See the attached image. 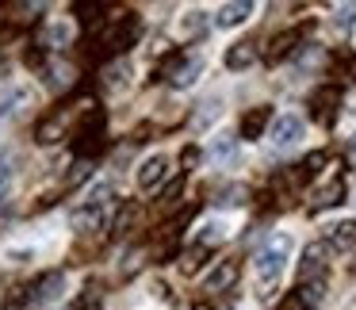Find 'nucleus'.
Segmentation results:
<instances>
[{
	"label": "nucleus",
	"mask_w": 356,
	"mask_h": 310,
	"mask_svg": "<svg viewBox=\"0 0 356 310\" xmlns=\"http://www.w3.org/2000/svg\"><path fill=\"white\" fill-rule=\"evenodd\" d=\"M138 16L134 12H123V16H115L111 24H104L100 39H96V58H115L123 54V50L134 47V39H138Z\"/></svg>",
	"instance_id": "1"
},
{
	"label": "nucleus",
	"mask_w": 356,
	"mask_h": 310,
	"mask_svg": "<svg viewBox=\"0 0 356 310\" xmlns=\"http://www.w3.org/2000/svg\"><path fill=\"white\" fill-rule=\"evenodd\" d=\"M287 253H291V238L287 234H276V238H268L264 241V249L257 253V261H253V268H257V279H261V295L268 299V287L280 279V272H284V261H287Z\"/></svg>",
	"instance_id": "2"
},
{
	"label": "nucleus",
	"mask_w": 356,
	"mask_h": 310,
	"mask_svg": "<svg viewBox=\"0 0 356 310\" xmlns=\"http://www.w3.org/2000/svg\"><path fill=\"white\" fill-rule=\"evenodd\" d=\"M104 149H108L104 111L92 108V111H85V119H81L77 127H73V154H77V161H88V157H100Z\"/></svg>",
	"instance_id": "3"
},
{
	"label": "nucleus",
	"mask_w": 356,
	"mask_h": 310,
	"mask_svg": "<svg viewBox=\"0 0 356 310\" xmlns=\"http://www.w3.org/2000/svg\"><path fill=\"white\" fill-rule=\"evenodd\" d=\"M88 108H96V104L77 100V104H65V108L50 111V115H47V119H39V127H35V142H39V146H54V142H62V134L70 131L73 111H88Z\"/></svg>",
	"instance_id": "4"
},
{
	"label": "nucleus",
	"mask_w": 356,
	"mask_h": 310,
	"mask_svg": "<svg viewBox=\"0 0 356 310\" xmlns=\"http://www.w3.org/2000/svg\"><path fill=\"white\" fill-rule=\"evenodd\" d=\"M314 31V24H299V27H287V31H280L276 39L268 42V50H264V62L268 65H280V62H287V58L295 54V50H299V42L307 39V35Z\"/></svg>",
	"instance_id": "5"
},
{
	"label": "nucleus",
	"mask_w": 356,
	"mask_h": 310,
	"mask_svg": "<svg viewBox=\"0 0 356 310\" xmlns=\"http://www.w3.org/2000/svg\"><path fill=\"white\" fill-rule=\"evenodd\" d=\"M337 108H341V88L337 85H322L310 96V119L318 127H333L337 123Z\"/></svg>",
	"instance_id": "6"
},
{
	"label": "nucleus",
	"mask_w": 356,
	"mask_h": 310,
	"mask_svg": "<svg viewBox=\"0 0 356 310\" xmlns=\"http://www.w3.org/2000/svg\"><path fill=\"white\" fill-rule=\"evenodd\" d=\"M325 256H330V245H325V241H310V245L302 249L299 284H314V279L325 276Z\"/></svg>",
	"instance_id": "7"
},
{
	"label": "nucleus",
	"mask_w": 356,
	"mask_h": 310,
	"mask_svg": "<svg viewBox=\"0 0 356 310\" xmlns=\"http://www.w3.org/2000/svg\"><path fill=\"white\" fill-rule=\"evenodd\" d=\"M238 276H241V261H218L215 272L207 276V284H203V291L222 295V291H230V287L238 284Z\"/></svg>",
	"instance_id": "8"
},
{
	"label": "nucleus",
	"mask_w": 356,
	"mask_h": 310,
	"mask_svg": "<svg viewBox=\"0 0 356 310\" xmlns=\"http://www.w3.org/2000/svg\"><path fill=\"white\" fill-rule=\"evenodd\" d=\"M62 291H65V276H62L58 268H54V272H42V276L31 284V299H35V302H54Z\"/></svg>",
	"instance_id": "9"
},
{
	"label": "nucleus",
	"mask_w": 356,
	"mask_h": 310,
	"mask_svg": "<svg viewBox=\"0 0 356 310\" xmlns=\"http://www.w3.org/2000/svg\"><path fill=\"white\" fill-rule=\"evenodd\" d=\"M165 177H169V157L154 154L149 161H142V169H138V188H142V192H154Z\"/></svg>",
	"instance_id": "10"
},
{
	"label": "nucleus",
	"mask_w": 356,
	"mask_h": 310,
	"mask_svg": "<svg viewBox=\"0 0 356 310\" xmlns=\"http://www.w3.org/2000/svg\"><path fill=\"white\" fill-rule=\"evenodd\" d=\"M268 123H272V108H268V104H261V108H249L245 115H241V138H245V142L261 138Z\"/></svg>",
	"instance_id": "11"
},
{
	"label": "nucleus",
	"mask_w": 356,
	"mask_h": 310,
	"mask_svg": "<svg viewBox=\"0 0 356 310\" xmlns=\"http://www.w3.org/2000/svg\"><path fill=\"white\" fill-rule=\"evenodd\" d=\"M299 138H302V119L299 115H280L276 123H272V142H276V146H295Z\"/></svg>",
	"instance_id": "12"
},
{
	"label": "nucleus",
	"mask_w": 356,
	"mask_h": 310,
	"mask_svg": "<svg viewBox=\"0 0 356 310\" xmlns=\"http://www.w3.org/2000/svg\"><path fill=\"white\" fill-rule=\"evenodd\" d=\"M325 245L337 249V253H353V249H356V218L330 226V238H325Z\"/></svg>",
	"instance_id": "13"
},
{
	"label": "nucleus",
	"mask_w": 356,
	"mask_h": 310,
	"mask_svg": "<svg viewBox=\"0 0 356 310\" xmlns=\"http://www.w3.org/2000/svg\"><path fill=\"white\" fill-rule=\"evenodd\" d=\"M249 16H253V4H249V0H238V4H222V8L215 12V27H238V24H245Z\"/></svg>",
	"instance_id": "14"
},
{
	"label": "nucleus",
	"mask_w": 356,
	"mask_h": 310,
	"mask_svg": "<svg viewBox=\"0 0 356 310\" xmlns=\"http://www.w3.org/2000/svg\"><path fill=\"white\" fill-rule=\"evenodd\" d=\"M70 226H73L77 234L100 230V226H104V207H88V203H85L81 211H73V215H70Z\"/></svg>",
	"instance_id": "15"
},
{
	"label": "nucleus",
	"mask_w": 356,
	"mask_h": 310,
	"mask_svg": "<svg viewBox=\"0 0 356 310\" xmlns=\"http://www.w3.org/2000/svg\"><path fill=\"white\" fill-rule=\"evenodd\" d=\"M337 203H345V180H330V184L322 188V192L314 195V203H310V211H330V207H337Z\"/></svg>",
	"instance_id": "16"
},
{
	"label": "nucleus",
	"mask_w": 356,
	"mask_h": 310,
	"mask_svg": "<svg viewBox=\"0 0 356 310\" xmlns=\"http://www.w3.org/2000/svg\"><path fill=\"white\" fill-rule=\"evenodd\" d=\"M257 62V42H234L226 50V70H249Z\"/></svg>",
	"instance_id": "17"
},
{
	"label": "nucleus",
	"mask_w": 356,
	"mask_h": 310,
	"mask_svg": "<svg viewBox=\"0 0 356 310\" xmlns=\"http://www.w3.org/2000/svg\"><path fill=\"white\" fill-rule=\"evenodd\" d=\"M234 154H238V138H230V134H218V138L211 142V161L215 165H230Z\"/></svg>",
	"instance_id": "18"
},
{
	"label": "nucleus",
	"mask_w": 356,
	"mask_h": 310,
	"mask_svg": "<svg viewBox=\"0 0 356 310\" xmlns=\"http://www.w3.org/2000/svg\"><path fill=\"white\" fill-rule=\"evenodd\" d=\"M73 16L81 27H100L104 24V4H73Z\"/></svg>",
	"instance_id": "19"
},
{
	"label": "nucleus",
	"mask_w": 356,
	"mask_h": 310,
	"mask_svg": "<svg viewBox=\"0 0 356 310\" xmlns=\"http://www.w3.org/2000/svg\"><path fill=\"white\" fill-rule=\"evenodd\" d=\"M203 256H207V245H200V241H195L192 249H184V253H180V272H184V276H195V272H200V264H203Z\"/></svg>",
	"instance_id": "20"
},
{
	"label": "nucleus",
	"mask_w": 356,
	"mask_h": 310,
	"mask_svg": "<svg viewBox=\"0 0 356 310\" xmlns=\"http://www.w3.org/2000/svg\"><path fill=\"white\" fill-rule=\"evenodd\" d=\"M27 302H35V299H31V287H27V284H16L8 295H4V299H0V307H4V310H19V307H27Z\"/></svg>",
	"instance_id": "21"
},
{
	"label": "nucleus",
	"mask_w": 356,
	"mask_h": 310,
	"mask_svg": "<svg viewBox=\"0 0 356 310\" xmlns=\"http://www.w3.org/2000/svg\"><path fill=\"white\" fill-rule=\"evenodd\" d=\"M12 12H16V16H12V24L24 27V24H35V19H39L42 4H12Z\"/></svg>",
	"instance_id": "22"
},
{
	"label": "nucleus",
	"mask_w": 356,
	"mask_h": 310,
	"mask_svg": "<svg viewBox=\"0 0 356 310\" xmlns=\"http://www.w3.org/2000/svg\"><path fill=\"white\" fill-rule=\"evenodd\" d=\"M19 104H27V92H19V88H12L4 100H0V119H8V115H16L19 111Z\"/></svg>",
	"instance_id": "23"
},
{
	"label": "nucleus",
	"mask_w": 356,
	"mask_h": 310,
	"mask_svg": "<svg viewBox=\"0 0 356 310\" xmlns=\"http://www.w3.org/2000/svg\"><path fill=\"white\" fill-rule=\"evenodd\" d=\"M203 27H207L203 12H188L184 24H180V31H184V39H195V35H203Z\"/></svg>",
	"instance_id": "24"
},
{
	"label": "nucleus",
	"mask_w": 356,
	"mask_h": 310,
	"mask_svg": "<svg viewBox=\"0 0 356 310\" xmlns=\"http://www.w3.org/2000/svg\"><path fill=\"white\" fill-rule=\"evenodd\" d=\"M226 238V226L222 222H211V226H203V234H200V245H218V241Z\"/></svg>",
	"instance_id": "25"
},
{
	"label": "nucleus",
	"mask_w": 356,
	"mask_h": 310,
	"mask_svg": "<svg viewBox=\"0 0 356 310\" xmlns=\"http://www.w3.org/2000/svg\"><path fill=\"white\" fill-rule=\"evenodd\" d=\"M307 307H310L307 295H302L299 287H295V291H287V295H284V302H280L276 310H307Z\"/></svg>",
	"instance_id": "26"
},
{
	"label": "nucleus",
	"mask_w": 356,
	"mask_h": 310,
	"mask_svg": "<svg viewBox=\"0 0 356 310\" xmlns=\"http://www.w3.org/2000/svg\"><path fill=\"white\" fill-rule=\"evenodd\" d=\"M353 19H356V4H341L333 27H337V31H348V27H353Z\"/></svg>",
	"instance_id": "27"
},
{
	"label": "nucleus",
	"mask_w": 356,
	"mask_h": 310,
	"mask_svg": "<svg viewBox=\"0 0 356 310\" xmlns=\"http://www.w3.org/2000/svg\"><path fill=\"white\" fill-rule=\"evenodd\" d=\"M111 192H115L111 184H96L92 192H88V207H104V203L111 199Z\"/></svg>",
	"instance_id": "28"
},
{
	"label": "nucleus",
	"mask_w": 356,
	"mask_h": 310,
	"mask_svg": "<svg viewBox=\"0 0 356 310\" xmlns=\"http://www.w3.org/2000/svg\"><path fill=\"white\" fill-rule=\"evenodd\" d=\"M245 188H241V184H234V188H226V192H222V199H218V203H222V207H238V203H245Z\"/></svg>",
	"instance_id": "29"
},
{
	"label": "nucleus",
	"mask_w": 356,
	"mask_h": 310,
	"mask_svg": "<svg viewBox=\"0 0 356 310\" xmlns=\"http://www.w3.org/2000/svg\"><path fill=\"white\" fill-rule=\"evenodd\" d=\"M134 218H138V207H134V203H127V211H119V218H115V230H119V234H127Z\"/></svg>",
	"instance_id": "30"
},
{
	"label": "nucleus",
	"mask_w": 356,
	"mask_h": 310,
	"mask_svg": "<svg viewBox=\"0 0 356 310\" xmlns=\"http://www.w3.org/2000/svg\"><path fill=\"white\" fill-rule=\"evenodd\" d=\"M8 188H12V161L8 157H0V199L8 195Z\"/></svg>",
	"instance_id": "31"
},
{
	"label": "nucleus",
	"mask_w": 356,
	"mask_h": 310,
	"mask_svg": "<svg viewBox=\"0 0 356 310\" xmlns=\"http://www.w3.org/2000/svg\"><path fill=\"white\" fill-rule=\"evenodd\" d=\"M127 73H131L127 65H111V70L104 73V81H108L111 88H119V85H127Z\"/></svg>",
	"instance_id": "32"
},
{
	"label": "nucleus",
	"mask_w": 356,
	"mask_h": 310,
	"mask_svg": "<svg viewBox=\"0 0 356 310\" xmlns=\"http://www.w3.org/2000/svg\"><path fill=\"white\" fill-rule=\"evenodd\" d=\"M88 172H92V165H88V161H77V165H73V172H70V180H65V184H81V180H85L88 177Z\"/></svg>",
	"instance_id": "33"
},
{
	"label": "nucleus",
	"mask_w": 356,
	"mask_h": 310,
	"mask_svg": "<svg viewBox=\"0 0 356 310\" xmlns=\"http://www.w3.org/2000/svg\"><path fill=\"white\" fill-rule=\"evenodd\" d=\"M180 188H184V177H180V180H172V184H169V188H165V195H161V203H165V207H172V203H177V195H180Z\"/></svg>",
	"instance_id": "34"
},
{
	"label": "nucleus",
	"mask_w": 356,
	"mask_h": 310,
	"mask_svg": "<svg viewBox=\"0 0 356 310\" xmlns=\"http://www.w3.org/2000/svg\"><path fill=\"white\" fill-rule=\"evenodd\" d=\"M70 27H65V24H54V27H50V42H62V47H65V42H70Z\"/></svg>",
	"instance_id": "35"
},
{
	"label": "nucleus",
	"mask_w": 356,
	"mask_h": 310,
	"mask_svg": "<svg viewBox=\"0 0 356 310\" xmlns=\"http://www.w3.org/2000/svg\"><path fill=\"white\" fill-rule=\"evenodd\" d=\"M195 161H200V149H195V146H188V149H184V154H180V165H184V172H188V169H192V165H195Z\"/></svg>",
	"instance_id": "36"
},
{
	"label": "nucleus",
	"mask_w": 356,
	"mask_h": 310,
	"mask_svg": "<svg viewBox=\"0 0 356 310\" xmlns=\"http://www.w3.org/2000/svg\"><path fill=\"white\" fill-rule=\"evenodd\" d=\"M24 62H27V65H42V50H27Z\"/></svg>",
	"instance_id": "37"
},
{
	"label": "nucleus",
	"mask_w": 356,
	"mask_h": 310,
	"mask_svg": "<svg viewBox=\"0 0 356 310\" xmlns=\"http://www.w3.org/2000/svg\"><path fill=\"white\" fill-rule=\"evenodd\" d=\"M348 161L356 165V134H353V138H348Z\"/></svg>",
	"instance_id": "38"
},
{
	"label": "nucleus",
	"mask_w": 356,
	"mask_h": 310,
	"mask_svg": "<svg viewBox=\"0 0 356 310\" xmlns=\"http://www.w3.org/2000/svg\"><path fill=\"white\" fill-rule=\"evenodd\" d=\"M192 310H215V307H211V302H195Z\"/></svg>",
	"instance_id": "39"
}]
</instances>
